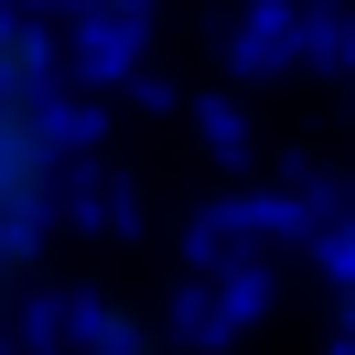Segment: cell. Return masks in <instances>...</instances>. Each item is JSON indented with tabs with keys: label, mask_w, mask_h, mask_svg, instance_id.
Segmentation results:
<instances>
[{
	"label": "cell",
	"mask_w": 355,
	"mask_h": 355,
	"mask_svg": "<svg viewBox=\"0 0 355 355\" xmlns=\"http://www.w3.org/2000/svg\"><path fill=\"white\" fill-rule=\"evenodd\" d=\"M54 194H65V97H54V33L0 0V302L44 269Z\"/></svg>",
	"instance_id": "obj_1"
},
{
	"label": "cell",
	"mask_w": 355,
	"mask_h": 355,
	"mask_svg": "<svg viewBox=\"0 0 355 355\" xmlns=\"http://www.w3.org/2000/svg\"><path fill=\"white\" fill-rule=\"evenodd\" d=\"M0 355H11V345H0Z\"/></svg>",
	"instance_id": "obj_2"
}]
</instances>
